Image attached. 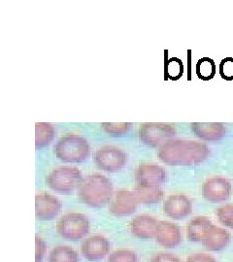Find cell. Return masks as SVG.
<instances>
[{"instance_id":"2e32d148","label":"cell","mask_w":233,"mask_h":262,"mask_svg":"<svg viewBox=\"0 0 233 262\" xmlns=\"http://www.w3.org/2000/svg\"><path fill=\"white\" fill-rule=\"evenodd\" d=\"M231 241V235L224 228L213 225L206 232L201 244L210 252L223 251Z\"/></svg>"},{"instance_id":"cb8c5ba5","label":"cell","mask_w":233,"mask_h":262,"mask_svg":"<svg viewBox=\"0 0 233 262\" xmlns=\"http://www.w3.org/2000/svg\"><path fill=\"white\" fill-rule=\"evenodd\" d=\"M219 222L233 230V204H225L216 211Z\"/></svg>"},{"instance_id":"83f0119b","label":"cell","mask_w":233,"mask_h":262,"mask_svg":"<svg viewBox=\"0 0 233 262\" xmlns=\"http://www.w3.org/2000/svg\"><path fill=\"white\" fill-rule=\"evenodd\" d=\"M46 254V244L45 241L39 237L35 236V262H42Z\"/></svg>"},{"instance_id":"ffe728a7","label":"cell","mask_w":233,"mask_h":262,"mask_svg":"<svg viewBox=\"0 0 233 262\" xmlns=\"http://www.w3.org/2000/svg\"><path fill=\"white\" fill-rule=\"evenodd\" d=\"M55 136V128L48 122H37L35 124V146L42 149L48 146Z\"/></svg>"},{"instance_id":"277c9868","label":"cell","mask_w":233,"mask_h":262,"mask_svg":"<svg viewBox=\"0 0 233 262\" xmlns=\"http://www.w3.org/2000/svg\"><path fill=\"white\" fill-rule=\"evenodd\" d=\"M83 181L82 173L75 167L62 166L54 169L47 177L49 187L60 194H70Z\"/></svg>"},{"instance_id":"d6986e66","label":"cell","mask_w":233,"mask_h":262,"mask_svg":"<svg viewBox=\"0 0 233 262\" xmlns=\"http://www.w3.org/2000/svg\"><path fill=\"white\" fill-rule=\"evenodd\" d=\"M134 195L140 204H156L164 196V191L159 187L137 186L134 189Z\"/></svg>"},{"instance_id":"9c48e42d","label":"cell","mask_w":233,"mask_h":262,"mask_svg":"<svg viewBox=\"0 0 233 262\" xmlns=\"http://www.w3.org/2000/svg\"><path fill=\"white\" fill-rule=\"evenodd\" d=\"M110 242L107 238L94 235L84 239L81 245V253L89 261H99L110 252Z\"/></svg>"},{"instance_id":"603a6c76","label":"cell","mask_w":233,"mask_h":262,"mask_svg":"<svg viewBox=\"0 0 233 262\" xmlns=\"http://www.w3.org/2000/svg\"><path fill=\"white\" fill-rule=\"evenodd\" d=\"M183 72L184 66L179 58L172 57L165 62V75L167 76L169 79L177 80L182 77Z\"/></svg>"},{"instance_id":"3957f363","label":"cell","mask_w":233,"mask_h":262,"mask_svg":"<svg viewBox=\"0 0 233 262\" xmlns=\"http://www.w3.org/2000/svg\"><path fill=\"white\" fill-rule=\"evenodd\" d=\"M55 154L57 159L65 162H82L90 155V145L81 135L66 134L56 143Z\"/></svg>"},{"instance_id":"e0dca14e","label":"cell","mask_w":233,"mask_h":262,"mask_svg":"<svg viewBox=\"0 0 233 262\" xmlns=\"http://www.w3.org/2000/svg\"><path fill=\"white\" fill-rule=\"evenodd\" d=\"M190 129L197 137L205 141L222 140L226 134V127L221 122H193Z\"/></svg>"},{"instance_id":"7402d4cb","label":"cell","mask_w":233,"mask_h":262,"mask_svg":"<svg viewBox=\"0 0 233 262\" xmlns=\"http://www.w3.org/2000/svg\"><path fill=\"white\" fill-rule=\"evenodd\" d=\"M196 75L199 79L208 81L216 74V64L214 60L209 57H203L198 60L196 67Z\"/></svg>"},{"instance_id":"4fadbf2b","label":"cell","mask_w":233,"mask_h":262,"mask_svg":"<svg viewBox=\"0 0 233 262\" xmlns=\"http://www.w3.org/2000/svg\"><path fill=\"white\" fill-rule=\"evenodd\" d=\"M61 208L59 200L46 192L35 196V215L39 221H51L58 215Z\"/></svg>"},{"instance_id":"30bf717a","label":"cell","mask_w":233,"mask_h":262,"mask_svg":"<svg viewBox=\"0 0 233 262\" xmlns=\"http://www.w3.org/2000/svg\"><path fill=\"white\" fill-rule=\"evenodd\" d=\"M167 178L163 167L153 163H143L135 172V179L139 186L159 187Z\"/></svg>"},{"instance_id":"ba28073f","label":"cell","mask_w":233,"mask_h":262,"mask_svg":"<svg viewBox=\"0 0 233 262\" xmlns=\"http://www.w3.org/2000/svg\"><path fill=\"white\" fill-rule=\"evenodd\" d=\"M231 183L220 176L207 179L202 186L203 197L212 203H221L227 200L231 195Z\"/></svg>"},{"instance_id":"7a4b0ae2","label":"cell","mask_w":233,"mask_h":262,"mask_svg":"<svg viewBox=\"0 0 233 262\" xmlns=\"http://www.w3.org/2000/svg\"><path fill=\"white\" fill-rule=\"evenodd\" d=\"M78 195L86 205L92 208H101L112 198V183L100 174L89 175L83 179L78 187Z\"/></svg>"},{"instance_id":"4316f807","label":"cell","mask_w":233,"mask_h":262,"mask_svg":"<svg viewBox=\"0 0 233 262\" xmlns=\"http://www.w3.org/2000/svg\"><path fill=\"white\" fill-rule=\"evenodd\" d=\"M220 75L227 81L233 80V57H226L220 64Z\"/></svg>"},{"instance_id":"8992f818","label":"cell","mask_w":233,"mask_h":262,"mask_svg":"<svg viewBox=\"0 0 233 262\" xmlns=\"http://www.w3.org/2000/svg\"><path fill=\"white\" fill-rule=\"evenodd\" d=\"M176 129L166 123L147 122L140 126L139 137L141 141L149 147H158L174 137Z\"/></svg>"},{"instance_id":"9a60e30c","label":"cell","mask_w":233,"mask_h":262,"mask_svg":"<svg viewBox=\"0 0 233 262\" xmlns=\"http://www.w3.org/2000/svg\"><path fill=\"white\" fill-rule=\"evenodd\" d=\"M156 240L165 249H175L182 242L181 228L171 222H159Z\"/></svg>"},{"instance_id":"484cf974","label":"cell","mask_w":233,"mask_h":262,"mask_svg":"<svg viewBox=\"0 0 233 262\" xmlns=\"http://www.w3.org/2000/svg\"><path fill=\"white\" fill-rule=\"evenodd\" d=\"M131 122H120V123H112V122H103L101 127L105 132L112 136H121L125 134L131 127Z\"/></svg>"},{"instance_id":"ac0fdd59","label":"cell","mask_w":233,"mask_h":262,"mask_svg":"<svg viewBox=\"0 0 233 262\" xmlns=\"http://www.w3.org/2000/svg\"><path fill=\"white\" fill-rule=\"evenodd\" d=\"M212 225H213L212 221L209 220L207 216L200 215V216L194 217L188 223L187 228H186L187 239L194 243H201L206 232Z\"/></svg>"},{"instance_id":"6da1fadb","label":"cell","mask_w":233,"mask_h":262,"mask_svg":"<svg viewBox=\"0 0 233 262\" xmlns=\"http://www.w3.org/2000/svg\"><path fill=\"white\" fill-rule=\"evenodd\" d=\"M159 158L171 166H193L202 163L208 159L210 149L208 146L192 140H169L160 146Z\"/></svg>"},{"instance_id":"44dd1931","label":"cell","mask_w":233,"mask_h":262,"mask_svg":"<svg viewBox=\"0 0 233 262\" xmlns=\"http://www.w3.org/2000/svg\"><path fill=\"white\" fill-rule=\"evenodd\" d=\"M49 262H79V255L69 246H57L49 254Z\"/></svg>"},{"instance_id":"52a82bcc","label":"cell","mask_w":233,"mask_h":262,"mask_svg":"<svg viewBox=\"0 0 233 262\" xmlns=\"http://www.w3.org/2000/svg\"><path fill=\"white\" fill-rule=\"evenodd\" d=\"M94 161L97 167L106 172H118L124 167L126 156L123 150L113 146H105L96 150Z\"/></svg>"},{"instance_id":"d4e9b609","label":"cell","mask_w":233,"mask_h":262,"mask_svg":"<svg viewBox=\"0 0 233 262\" xmlns=\"http://www.w3.org/2000/svg\"><path fill=\"white\" fill-rule=\"evenodd\" d=\"M108 262H139L138 255L131 250H118L110 253Z\"/></svg>"},{"instance_id":"7c38bea8","label":"cell","mask_w":233,"mask_h":262,"mask_svg":"<svg viewBox=\"0 0 233 262\" xmlns=\"http://www.w3.org/2000/svg\"><path fill=\"white\" fill-rule=\"evenodd\" d=\"M137 204L138 201L134 192L121 189L116 193L109 207V211L116 216H126L132 215L136 211Z\"/></svg>"},{"instance_id":"f1b7e54d","label":"cell","mask_w":233,"mask_h":262,"mask_svg":"<svg viewBox=\"0 0 233 262\" xmlns=\"http://www.w3.org/2000/svg\"><path fill=\"white\" fill-rule=\"evenodd\" d=\"M150 262H182L175 254L170 253H156L152 256Z\"/></svg>"},{"instance_id":"8fae6325","label":"cell","mask_w":233,"mask_h":262,"mask_svg":"<svg viewBox=\"0 0 233 262\" xmlns=\"http://www.w3.org/2000/svg\"><path fill=\"white\" fill-rule=\"evenodd\" d=\"M163 211L173 220H183L193 212L192 200L184 194H173L167 197L164 202Z\"/></svg>"},{"instance_id":"5b68a950","label":"cell","mask_w":233,"mask_h":262,"mask_svg":"<svg viewBox=\"0 0 233 262\" xmlns=\"http://www.w3.org/2000/svg\"><path fill=\"white\" fill-rule=\"evenodd\" d=\"M56 231L67 241L82 240L90 231L89 219L81 213H68L57 221Z\"/></svg>"},{"instance_id":"f546056e","label":"cell","mask_w":233,"mask_h":262,"mask_svg":"<svg viewBox=\"0 0 233 262\" xmlns=\"http://www.w3.org/2000/svg\"><path fill=\"white\" fill-rule=\"evenodd\" d=\"M186 262H218L213 255L208 253H194L187 257Z\"/></svg>"},{"instance_id":"5bb4252c","label":"cell","mask_w":233,"mask_h":262,"mask_svg":"<svg viewBox=\"0 0 233 262\" xmlns=\"http://www.w3.org/2000/svg\"><path fill=\"white\" fill-rule=\"evenodd\" d=\"M159 223L154 216L150 215H136L131 224V231L133 236L143 240L156 238Z\"/></svg>"}]
</instances>
